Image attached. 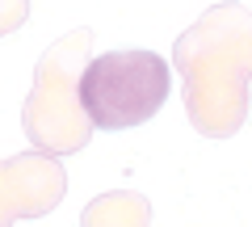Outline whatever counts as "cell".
<instances>
[{"label":"cell","mask_w":252,"mask_h":227,"mask_svg":"<svg viewBox=\"0 0 252 227\" xmlns=\"http://www.w3.org/2000/svg\"><path fill=\"white\" fill-rule=\"evenodd\" d=\"M93 59V30L80 26L46 46V55L34 67L26 109H21V130L34 143L38 156H72L93 139V127L80 109V72Z\"/></svg>","instance_id":"obj_2"},{"label":"cell","mask_w":252,"mask_h":227,"mask_svg":"<svg viewBox=\"0 0 252 227\" xmlns=\"http://www.w3.org/2000/svg\"><path fill=\"white\" fill-rule=\"evenodd\" d=\"M172 67L156 51H105L80 72V109L93 130H130L160 114L168 101Z\"/></svg>","instance_id":"obj_3"},{"label":"cell","mask_w":252,"mask_h":227,"mask_svg":"<svg viewBox=\"0 0 252 227\" xmlns=\"http://www.w3.org/2000/svg\"><path fill=\"white\" fill-rule=\"evenodd\" d=\"M0 227H9V223H4V219H0Z\"/></svg>","instance_id":"obj_7"},{"label":"cell","mask_w":252,"mask_h":227,"mask_svg":"<svg viewBox=\"0 0 252 227\" xmlns=\"http://www.w3.org/2000/svg\"><path fill=\"white\" fill-rule=\"evenodd\" d=\"M67 194V173L63 164H55L51 156H13V160H0V219L4 223H17V219H42Z\"/></svg>","instance_id":"obj_4"},{"label":"cell","mask_w":252,"mask_h":227,"mask_svg":"<svg viewBox=\"0 0 252 227\" xmlns=\"http://www.w3.org/2000/svg\"><path fill=\"white\" fill-rule=\"evenodd\" d=\"M147 223H152V202L135 190L101 194L80 215V227H147Z\"/></svg>","instance_id":"obj_5"},{"label":"cell","mask_w":252,"mask_h":227,"mask_svg":"<svg viewBox=\"0 0 252 227\" xmlns=\"http://www.w3.org/2000/svg\"><path fill=\"white\" fill-rule=\"evenodd\" d=\"M172 67L185 80V114L206 139H227L248 118L252 84V13L219 4L198 17L172 46Z\"/></svg>","instance_id":"obj_1"},{"label":"cell","mask_w":252,"mask_h":227,"mask_svg":"<svg viewBox=\"0 0 252 227\" xmlns=\"http://www.w3.org/2000/svg\"><path fill=\"white\" fill-rule=\"evenodd\" d=\"M26 17H30L26 0H0V34H13Z\"/></svg>","instance_id":"obj_6"}]
</instances>
